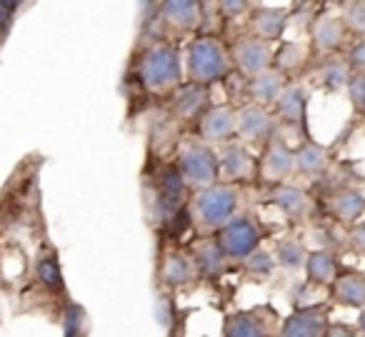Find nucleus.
Listing matches in <instances>:
<instances>
[{
	"label": "nucleus",
	"mask_w": 365,
	"mask_h": 337,
	"mask_svg": "<svg viewBox=\"0 0 365 337\" xmlns=\"http://www.w3.org/2000/svg\"><path fill=\"white\" fill-rule=\"evenodd\" d=\"M188 73L195 83H215L228 73V58L213 38H195L188 48Z\"/></svg>",
	"instance_id": "1"
},
{
	"label": "nucleus",
	"mask_w": 365,
	"mask_h": 337,
	"mask_svg": "<svg viewBox=\"0 0 365 337\" xmlns=\"http://www.w3.org/2000/svg\"><path fill=\"white\" fill-rule=\"evenodd\" d=\"M140 83L150 90H165L180 83V56L170 46H155L140 61Z\"/></svg>",
	"instance_id": "2"
},
{
	"label": "nucleus",
	"mask_w": 365,
	"mask_h": 337,
	"mask_svg": "<svg viewBox=\"0 0 365 337\" xmlns=\"http://www.w3.org/2000/svg\"><path fill=\"white\" fill-rule=\"evenodd\" d=\"M238 197L225 185H208L195 197V217L203 227H220L230 220L235 212Z\"/></svg>",
	"instance_id": "3"
},
{
	"label": "nucleus",
	"mask_w": 365,
	"mask_h": 337,
	"mask_svg": "<svg viewBox=\"0 0 365 337\" xmlns=\"http://www.w3.org/2000/svg\"><path fill=\"white\" fill-rule=\"evenodd\" d=\"M218 245L228 257H248L258 247V227L248 217H235V220L220 225L218 230Z\"/></svg>",
	"instance_id": "4"
},
{
	"label": "nucleus",
	"mask_w": 365,
	"mask_h": 337,
	"mask_svg": "<svg viewBox=\"0 0 365 337\" xmlns=\"http://www.w3.org/2000/svg\"><path fill=\"white\" fill-rule=\"evenodd\" d=\"M180 170L185 175L188 182H195V185H210L218 177V157L213 155V150L200 142H190L180 155Z\"/></svg>",
	"instance_id": "5"
},
{
	"label": "nucleus",
	"mask_w": 365,
	"mask_h": 337,
	"mask_svg": "<svg viewBox=\"0 0 365 337\" xmlns=\"http://www.w3.org/2000/svg\"><path fill=\"white\" fill-rule=\"evenodd\" d=\"M182 195H185V175H182V170L175 165L165 167V172L160 175V195H158L163 215H175L182 207Z\"/></svg>",
	"instance_id": "6"
},
{
	"label": "nucleus",
	"mask_w": 365,
	"mask_h": 337,
	"mask_svg": "<svg viewBox=\"0 0 365 337\" xmlns=\"http://www.w3.org/2000/svg\"><path fill=\"white\" fill-rule=\"evenodd\" d=\"M270 51L263 41H240L235 46V63L248 76H258L268 68Z\"/></svg>",
	"instance_id": "7"
},
{
	"label": "nucleus",
	"mask_w": 365,
	"mask_h": 337,
	"mask_svg": "<svg viewBox=\"0 0 365 337\" xmlns=\"http://www.w3.org/2000/svg\"><path fill=\"white\" fill-rule=\"evenodd\" d=\"M163 18L180 31H190L200 23L198 0H163Z\"/></svg>",
	"instance_id": "8"
},
{
	"label": "nucleus",
	"mask_w": 365,
	"mask_h": 337,
	"mask_svg": "<svg viewBox=\"0 0 365 337\" xmlns=\"http://www.w3.org/2000/svg\"><path fill=\"white\" fill-rule=\"evenodd\" d=\"M200 133H203L205 140L223 142L235 133V118L225 108H210L200 120Z\"/></svg>",
	"instance_id": "9"
},
{
	"label": "nucleus",
	"mask_w": 365,
	"mask_h": 337,
	"mask_svg": "<svg viewBox=\"0 0 365 337\" xmlns=\"http://www.w3.org/2000/svg\"><path fill=\"white\" fill-rule=\"evenodd\" d=\"M325 332V315L318 310H300L290 315L283 325V335L290 337H313Z\"/></svg>",
	"instance_id": "10"
},
{
	"label": "nucleus",
	"mask_w": 365,
	"mask_h": 337,
	"mask_svg": "<svg viewBox=\"0 0 365 337\" xmlns=\"http://www.w3.org/2000/svg\"><path fill=\"white\" fill-rule=\"evenodd\" d=\"M235 128H238L245 138H250V140H263V138L273 130V120H270V115L263 108L248 105L240 110L238 120H235Z\"/></svg>",
	"instance_id": "11"
},
{
	"label": "nucleus",
	"mask_w": 365,
	"mask_h": 337,
	"mask_svg": "<svg viewBox=\"0 0 365 337\" xmlns=\"http://www.w3.org/2000/svg\"><path fill=\"white\" fill-rule=\"evenodd\" d=\"M205 103H208V93H205L203 83H190V85L180 88L175 95V113L182 118H195L203 113Z\"/></svg>",
	"instance_id": "12"
},
{
	"label": "nucleus",
	"mask_w": 365,
	"mask_h": 337,
	"mask_svg": "<svg viewBox=\"0 0 365 337\" xmlns=\"http://www.w3.org/2000/svg\"><path fill=\"white\" fill-rule=\"evenodd\" d=\"M293 167H295V155L285 147L283 140H273V145L265 152V175L273 177V180H280Z\"/></svg>",
	"instance_id": "13"
},
{
	"label": "nucleus",
	"mask_w": 365,
	"mask_h": 337,
	"mask_svg": "<svg viewBox=\"0 0 365 337\" xmlns=\"http://www.w3.org/2000/svg\"><path fill=\"white\" fill-rule=\"evenodd\" d=\"M220 167L230 180H245L253 170V157L248 155L243 145H228L223 152V160H220Z\"/></svg>",
	"instance_id": "14"
},
{
	"label": "nucleus",
	"mask_w": 365,
	"mask_h": 337,
	"mask_svg": "<svg viewBox=\"0 0 365 337\" xmlns=\"http://www.w3.org/2000/svg\"><path fill=\"white\" fill-rule=\"evenodd\" d=\"M223 262H225V252L218 245V240H205L203 245H198L195 250V267H198L203 275H220L223 272Z\"/></svg>",
	"instance_id": "15"
},
{
	"label": "nucleus",
	"mask_w": 365,
	"mask_h": 337,
	"mask_svg": "<svg viewBox=\"0 0 365 337\" xmlns=\"http://www.w3.org/2000/svg\"><path fill=\"white\" fill-rule=\"evenodd\" d=\"M335 297L338 302L348 307H363L365 305V277L360 275H345L335 285Z\"/></svg>",
	"instance_id": "16"
},
{
	"label": "nucleus",
	"mask_w": 365,
	"mask_h": 337,
	"mask_svg": "<svg viewBox=\"0 0 365 337\" xmlns=\"http://www.w3.org/2000/svg\"><path fill=\"white\" fill-rule=\"evenodd\" d=\"M285 23H288L285 11H275V8H260L253 16V28L268 41H273V38H278L283 33Z\"/></svg>",
	"instance_id": "17"
},
{
	"label": "nucleus",
	"mask_w": 365,
	"mask_h": 337,
	"mask_svg": "<svg viewBox=\"0 0 365 337\" xmlns=\"http://www.w3.org/2000/svg\"><path fill=\"white\" fill-rule=\"evenodd\" d=\"M325 162H328V152H325V147L315 145V142L303 145L298 150V155H295V167H298L303 175H315V172H320L325 167Z\"/></svg>",
	"instance_id": "18"
},
{
	"label": "nucleus",
	"mask_w": 365,
	"mask_h": 337,
	"mask_svg": "<svg viewBox=\"0 0 365 337\" xmlns=\"http://www.w3.org/2000/svg\"><path fill=\"white\" fill-rule=\"evenodd\" d=\"M225 335L230 337H258L263 335V325L253 312H238V315H230L225 320Z\"/></svg>",
	"instance_id": "19"
},
{
	"label": "nucleus",
	"mask_w": 365,
	"mask_h": 337,
	"mask_svg": "<svg viewBox=\"0 0 365 337\" xmlns=\"http://www.w3.org/2000/svg\"><path fill=\"white\" fill-rule=\"evenodd\" d=\"M278 113L290 123H298L305 113V93L300 88H288L278 95Z\"/></svg>",
	"instance_id": "20"
},
{
	"label": "nucleus",
	"mask_w": 365,
	"mask_h": 337,
	"mask_svg": "<svg viewBox=\"0 0 365 337\" xmlns=\"http://www.w3.org/2000/svg\"><path fill=\"white\" fill-rule=\"evenodd\" d=\"M283 93V78L278 73L263 71L255 76L253 81V95L258 98L260 103H273L278 100V95Z\"/></svg>",
	"instance_id": "21"
},
{
	"label": "nucleus",
	"mask_w": 365,
	"mask_h": 337,
	"mask_svg": "<svg viewBox=\"0 0 365 337\" xmlns=\"http://www.w3.org/2000/svg\"><path fill=\"white\" fill-rule=\"evenodd\" d=\"M305 270H308V277L313 282H330L335 275V262L328 252H310L305 257Z\"/></svg>",
	"instance_id": "22"
},
{
	"label": "nucleus",
	"mask_w": 365,
	"mask_h": 337,
	"mask_svg": "<svg viewBox=\"0 0 365 337\" xmlns=\"http://www.w3.org/2000/svg\"><path fill=\"white\" fill-rule=\"evenodd\" d=\"M190 277H193V267H190V262L182 255H170L165 260V265H163V280L170 287L185 285Z\"/></svg>",
	"instance_id": "23"
},
{
	"label": "nucleus",
	"mask_w": 365,
	"mask_h": 337,
	"mask_svg": "<svg viewBox=\"0 0 365 337\" xmlns=\"http://www.w3.org/2000/svg\"><path fill=\"white\" fill-rule=\"evenodd\" d=\"M273 202L278 207H283L288 215H300V212L308 207V197L298 190V187H278L273 195Z\"/></svg>",
	"instance_id": "24"
},
{
	"label": "nucleus",
	"mask_w": 365,
	"mask_h": 337,
	"mask_svg": "<svg viewBox=\"0 0 365 337\" xmlns=\"http://www.w3.org/2000/svg\"><path fill=\"white\" fill-rule=\"evenodd\" d=\"M365 210V197L360 195V192L355 190H345L340 192L338 197H335V212H338L343 220H355V217H360Z\"/></svg>",
	"instance_id": "25"
},
{
	"label": "nucleus",
	"mask_w": 365,
	"mask_h": 337,
	"mask_svg": "<svg viewBox=\"0 0 365 337\" xmlns=\"http://www.w3.org/2000/svg\"><path fill=\"white\" fill-rule=\"evenodd\" d=\"M275 257H278V265L283 267H290V270H295V267H303L305 265V250L300 242L295 240H283L278 247H275Z\"/></svg>",
	"instance_id": "26"
},
{
	"label": "nucleus",
	"mask_w": 365,
	"mask_h": 337,
	"mask_svg": "<svg viewBox=\"0 0 365 337\" xmlns=\"http://www.w3.org/2000/svg\"><path fill=\"white\" fill-rule=\"evenodd\" d=\"M340 38H343V28H340V23L335 21V18H323V21H318V26H315V43H318L320 48H335L340 43Z\"/></svg>",
	"instance_id": "27"
},
{
	"label": "nucleus",
	"mask_w": 365,
	"mask_h": 337,
	"mask_svg": "<svg viewBox=\"0 0 365 337\" xmlns=\"http://www.w3.org/2000/svg\"><path fill=\"white\" fill-rule=\"evenodd\" d=\"M38 280H41L48 290H56V292L63 290V272L56 257H43V260L38 262Z\"/></svg>",
	"instance_id": "28"
},
{
	"label": "nucleus",
	"mask_w": 365,
	"mask_h": 337,
	"mask_svg": "<svg viewBox=\"0 0 365 337\" xmlns=\"http://www.w3.org/2000/svg\"><path fill=\"white\" fill-rule=\"evenodd\" d=\"M348 83V68L343 66V63H328L325 66V71H323V85H325V90H330V93H335V90H340V88Z\"/></svg>",
	"instance_id": "29"
},
{
	"label": "nucleus",
	"mask_w": 365,
	"mask_h": 337,
	"mask_svg": "<svg viewBox=\"0 0 365 337\" xmlns=\"http://www.w3.org/2000/svg\"><path fill=\"white\" fill-rule=\"evenodd\" d=\"M86 312H83L81 305H68L66 310V317H63V332L68 337H76V335H83L86 332Z\"/></svg>",
	"instance_id": "30"
},
{
	"label": "nucleus",
	"mask_w": 365,
	"mask_h": 337,
	"mask_svg": "<svg viewBox=\"0 0 365 337\" xmlns=\"http://www.w3.org/2000/svg\"><path fill=\"white\" fill-rule=\"evenodd\" d=\"M245 267H248L250 272H255V275H270L275 267L273 257L268 255V252L263 250H253L248 257H245Z\"/></svg>",
	"instance_id": "31"
},
{
	"label": "nucleus",
	"mask_w": 365,
	"mask_h": 337,
	"mask_svg": "<svg viewBox=\"0 0 365 337\" xmlns=\"http://www.w3.org/2000/svg\"><path fill=\"white\" fill-rule=\"evenodd\" d=\"M345 23L355 31H363L365 28V3H353V6L345 11Z\"/></svg>",
	"instance_id": "32"
},
{
	"label": "nucleus",
	"mask_w": 365,
	"mask_h": 337,
	"mask_svg": "<svg viewBox=\"0 0 365 337\" xmlns=\"http://www.w3.org/2000/svg\"><path fill=\"white\" fill-rule=\"evenodd\" d=\"M350 98L355 105L365 108V76H358L350 81Z\"/></svg>",
	"instance_id": "33"
},
{
	"label": "nucleus",
	"mask_w": 365,
	"mask_h": 337,
	"mask_svg": "<svg viewBox=\"0 0 365 337\" xmlns=\"http://www.w3.org/2000/svg\"><path fill=\"white\" fill-rule=\"evenodd\" d=\"M218 8L225 16H240L248 11V0H218Z\"/></svg>",
	"instance_id": "34"
},
{
	"label": "nucleus",
	"mask_w": 365,
	"mask_h": 337,
	"mask_svg": "<svg viewBox=\"0 0 365 337\" xmlns=\"http://www.w3.org/2000/svg\"><path fill=\"white\" fill-rule=\"evenodd\" d=\"M155 315H158V322H160L163 327H168L173 322V302L170 300H160L155 307Z\"/></svg>",
	"instance_id": "35"
},
{
	"label": "nucleus",
	"mask_w": 365,
	"mask_h": 337,
	"mask_svg": "<svg viewBox=\"0 0 365 337\" xmlns=\"http://www.w3.org/2000/svg\"><path fill=\"white\" fill-rule=\"evenodd\" d=\"M298 58H300L298 46H293V43H290V46L283 48V53L278 56V61H280V66H283V68H290V66H295V63H298Z\"/></svg>",
	"instance_id": "36"
},
{
	"label": "nucleus",
	"mask_w": 365,
	"mask_h": 337,
	"mask_svg": "<svg viewBox=\"0 0 365 337\" xmlns=\"http://www.w3.org/2000/svg\"><path fill=\"white\" fill-rule=\"evenodd\" d=\"M350 245H353L355 250H365V222L363 225H355L353 230H350Z\"/></svg>",
	"instance_id": "37"
},
{
	"label": "nucleus",
	"mask_w": 365,
	"mask_h": 337,
	"mask_svg": "<svg viewBox=\"0 0 365 337\" xmlns=\"http://www.w3.org/2000/svg\"><path fill=\"white\" fill-rule=\"evenodd\" d=\"M11 23H13V11H11V8H6V6H0V36H3V33H8Z\"/></svg>",
	"instance_id": "38"
},
{
	"label": "nucleus",
	"mask_w": 365,
	"mask_h": 337,
	"mask_svg": "<svg viewBox=\"0 0 365 337\" xmlns=\"http://www.w3.org/2000/svg\"><path fill=\"white\" fill-rule=\"evenodd\" d=\"M350 61H353V66L365 68V43H360V46L355 48L353 56H350Z\"/></svg>",
	"instance_id": "39"
},
{
	"label": "nucleus",
	"mask_w": 365,
	"mask_h": 337,
	"mask_svg": "<svg viewBox=\"0 0 365 337\" xmlns=\"http://www.w3.org/2000/svg\"><path fill=\"white\" fill-rule=\"evenodd\" d=\"M23 0H0V6H6V8H11V11H16L18 6H21Z\"/></svg>",
	"instance_id": "40"
},
{
	"label": "nucleus",
	"mask_w": 365,
	"mask_h": 337,
	"mask_svg": "<svg viewBox=\"0 0 365 337\" xmlns=\"http://www.w3.org/2000/svg\"><path fill=\"white\" fill-rule=\"evenodd\" d=\"M358 330L365 335V307H363V312H360V317H358Z\"/></svg>",
	"instance_id": "41"
}]
</instances>
